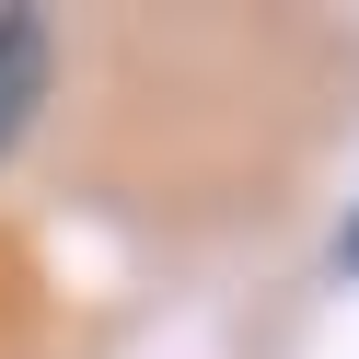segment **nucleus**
Returning a JSON list of instances; mask_svg holds the SVG:
<instances>
[{
	"mask_svg": "<svg viewBox=\"0 0 359 359\" xmlns=\"http://www.w3.org/2000/svg\"><path fill=\"white\" fill-rule=\"evenodd\" d=\"M47 81H58V35H47V12H0V151L35 128Z\"/></svg>",
	"mask_w": 359,
	"mask_h": 359,
	"instance_id": "f257e3e1",
	"label": "nucleus"
},
{
	"mask_svg": "<svg viewBox=\"0 0 359 359\" xmlns=\"http://www.w3.org/2000/svg\"><path fill=\"white\" fill-rule=\"evenodd\" d=\"M336 255H348V266H359V220H348V243H336Z\"/></svg>",
	"mask_w": 359,
	"mask_h": 359,
	"instance_id": "f03ea898",
	"label": "nucleus"
}]
</instances>
